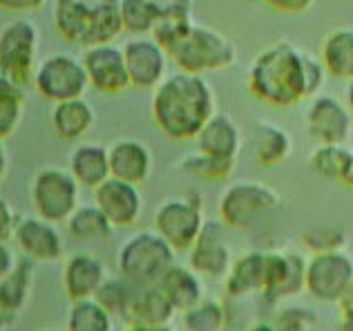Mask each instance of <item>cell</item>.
I'll use <instances>...</instances> for the list:
<instances>
[{"instance_id":"6da1fadb","label":"cell","mask_w":353,"mask_h":331,"mask_svg":"<svg viewBox=\"0 0 353 331\" xmlns=\"http://www.w3.org/2000/svg\"><path fill=\"white\" fill-rule=\"evenodd\" d=\"M215 114V88L203 74L176 70L154 88L152 119L172 141H194Z\"/></svg>"},{"instance_id":"7a4b0ae2","label":"cell","mask_w":353,"mask_h":331,"mask_svg":"<svg viewBox=\"0 0 353 331\" xmlns=\"http://www.w3.org/2000/svg\"><path fill=\"white\" fill-rule=\"evenodd\" d=\"M306 61L309 52L291 41H277L255 57L248 70V92L259 103L271 108H293L309 99L306 86Z\"/></svg>"},{"instance_id":"3957f363","label":"cell","mask_w":353,"mask_h":331,"mask_svg":"<svg viewBox=\"0 0 353 331\" xmlns=\"http://www.w3.org/2000/svg\"><path fill=\"white\" fill-rule=\"evenodd\" d=\"M54 25L63 41L83 48L114 43L125 32L121 0H57Z\"/></svg>"},{"instance_id":"277c9868","label":"cell","mask_w":353,"mask_h":331,"mask_svg":"<svg viewBox=\"0 0 353 331\" xmlns=\"http://www.w3.org/2000/svg\"><path fill=\"white\" fill-rule=\"evenodd\" d=\"M165 52L181 72L203 77L226 70L237 61V45L226 34L194 21L176 36Z\"/></svg>"},{"instance_id":"5b68a950","label":"cell","mask_w":353,"mask_h":331,"mask_svg":"<svg viewBox=\"0 0 353 331\" xmlns=\"http://www.w3.org/2000/svg\"><path fill=\"white\" fill-rule=\"evenodd\" d=\"M174 248L152 228V231H139L130 235L121 244L117 253V266L121 278H125L130 284L152 287L174 264Z\"/></svg>"},{"instance_id":"8992f818","label":"cell","mask_w":353,"mask_h":331,"mask_svg":"<svg viewBox=\"0 0 353 331\" xmlns=\"http://www.w3.org/2000/svg\"><path fill=\"white\" fill-rule=\"evenodd\" d=\"M282 204L273 186L255 179H239L221 192L217 213L228 231H253Z\"/></svg>"},{"instance_id":"52a82bcc","label":"cell","mask_w":353,"mask_h":331,"mask_svg":"<svg viewBox=\"0 0 353 331\" xmlns=\"http://www.w3.org/2000/svg\"><path fill=\"white\" fill-rule=\"evenodd\" d=\"M203 224H206V215H203V204L197 192L163 199L154 213V231L176 253L190 251V246L199 237Z\"/></svg>"},{"instance_id":"ba28073f","label":"cell","mask_w":353,"mask_h":331,"mask_svg":"<svg viewBox=\"0 0 353 331\" xmlns=\"http://www.w3.org/2000/svg\"><path fill=\"white\" fill-rule=\"evenodd\" d=\"M36 48H39V30L32 21L16 18L5 23L0 30V74L25 86L36 74Z\"/></svg>"},{"instance_id":"9c48e42d","label":"cell","mask_w":353,"mask_h":331,"mask_svg":"<svg viewBox=\"0 0 353 331\" xmlns=\"http://www.w3.org/2000/svg\"><path fill=\"white\" fill-rule=\"evenodd\" d=\"M34 86L43 99L52 103H63V101L81 99L88 92L90 81L81 59H74L70 54H52L36 68Z\"/></svg>"},{"instance_id":"30bf717a","label":"cell","mask_w":353,"mask_h":331,"mask_svg":"<svg viewBox=\"0 0 353 331\" xmlns=\"http://www.w3.org/2000/svg\"><path fill=\"white\" fill-rule=\"evenodd\" d=\"M79 183L70 170L45 168L34 177L32 199L39 217L48 222H68L70 215L79 208Z\"/></svg>"},{"instance_id":"8fae6325","label":"cell","mask_w":353,"mask_h":331,"mask_svg":"<svg viewBox=\"0 0 353 331\" xmlns=\"http://www.w3.org/2000/svg\"><path fill=\"white\" fill-rule=\"evenodd\" d=\"M353 280V257L345 251L315 253L306 262V293L318 302H340Z\"/></svg>"},{"instance_id":"7c38bea8","label":"cell","mask_w":353,"mask_h":331,"mask_svg":"<svg viewBox=\"0 0 353 331\" xmlns=\"http://www.w3.org/2000/svg\"><path fill=\"white\" fill-rule=\"evenodd\" d=\"M306 262L300 253L264 251V300L275 305L306 291Z\"/></svg>"},{"instance_id":"4fadbf2b","label":"cell","mask_w":353,"mask_h":331,"mask_svg":"<svg viewBox=\"0 0 353 331\" xmlns=\"http://www.w3.org/2000/svg\"><path fill=\"white\" fill-rule=\"evenodd\" d=\"M306 130L315 143H347L353 134V112L333 94H318L306 110Z\"/></svg>"},{"instance_id":"5bb4252c","label":"cell","mask_w":353,"mask_h":331,"mask_svg":"<svg viewBox=\"0 0 353 331\" xmlns=\"http://www.w3.org/2000/svg\"><path fill=\"white\" fill-rule=\"evenodd\" d=\"M190 266L201 278L221 280L233 266L228 228L221 219H206L199 237L190 246Z\"/></svg>"},{"instance_id":"9a60e30c","label":"cell","mask_w":353,"mask_h":331,"mask_svg":"<svg viewBox=\"0 0 353 331\" xmlns=\"http://www.w3.org/2000/svg\"><path fill=\"white\" fill-rule=\"evenodd\" d=\"M123 57L132 88L154 90L168 77V52L152 36H132L123 45Z\"/></svg>"},{"instance_id":"2e32d148","label":"cell","mask_w":353,"mask_h":331,"mask_svg":"<svg viewBox=\"0 0 353 331\" xmlns=\"http://www.w3.org/2000/svg\"><path fill=\"white\" fill-rule=\"evenodd\" d=\"M81 61L88 72L90 88H94L101 94H121V92L132 86L128 74L123 48H119L114 43L85 48Z\"/></svg>"},{"instance_id":"e0dca14e","label":"cell","mask_w":353,"mask_h":331,"mask_svg":"<svg viewBox=\"0 0 353 331\" xmlns=\"http://www.w3.org/2000/svg\"><path fill=\"white\" fill-rule=\"evenodd\" d=\"M94 204L103 210L114 228H130L143 213V197L137 183L110 177L94 188Z\"/></svg>"},{"instance_id":"ac0fdd59","label":"cell","mask_w":353,"mask_h":331,"mask_svg":"<svg viewBox=\"0 0 353 331\" xmlns=\"http://www.w3.org/2000/svg\"><path fill=\"white\" fill-rule=\"evenodd\" d=\"M14 242L18 248L32 260L39 262H54L63 253V242L52 222L43 217H30L16 224Z\"/></svg>"},{"instance_id":"d6986e66","label":"cell","mask_w":353,"mask_h":331,"mask_svg":"<svg viewBox=\"0 0 353 331\" xmlns=\"http://www.w3.org/2000/svg\"><path fill=\"white\" fill-rule=\"evenodd\" d=\"M176 316L170 300L163 296V291L152 287H137L134 296L123 314L128 327H170L172 318Z\"/></svg>"},{"instance_id":"ffe728a7","label":"cell","mask_w":353,"mask_h":331,"mask_svg":"<svg viewBox=\"0 0 353 331\" xmlns=\"http://www.w3.org/2000/svg\"><path fill=\"white\" fill-rule=\"evenodd\" d=\"M105 280L108 278H105L103 262L88 253L72 255L63 271V289L72 302L94 298Z\"/></svg>"},{"instance_id":"44dd1931","label":"cell","mask_w":353,"mask_h":331,"mask_svg":"<svg viewBox=\"0 0 353 331\" xmlns=\"http://www.w3.org/2000/svg\"><path fill=\"white\" fill-rule=\"evenodd\" d=\"M197 150L208 157L237 161L241 150V130L228 114H215L194 139Z\"/></svg>"},{"instance_id":"7402d4cb","label":"cell","mask_w":353,"mask_h":331,"mask_svg":"<svg viewBox=\"0 0 353 331\" xmlns=\"http://www.w3.org/2000/svg\"><path fill=\"white\" fill-rule=\"evenodd\" d=\"M110 154V172L112 177L130 183H141L150 177L152 170V154L148 146L137 139H121L112 148H108Z\"/></svg>"},{"instance_id":"603a6c76","label":"cell","mask_w":353,"mask_h":331,"mask_svg":"<svg viewBox=\"0 0 353 331\" xmlns=\"http://www.w3.org/2000/svg\"><path fill=\"white\" fill-rule=\"evenodd\" d=\"M157 287L163 291V296L170 300L176 314L192 309L197 302L203 300V282L201 275L192 269V266L172 264L168 271L161 275V280L157 282Z\"/></svg>"},{"instance_id":"cb8c5ba5","label":"cell","mask_w":353,"mask_h":331,"mask_svg":"<svg viewBox=\"0 0 353 331\" xmlns=\"http://www.w3.org/2000/svg\"><path fill=\"white\" fill-rule=\"evenodd\" d=\"M250 152L262 168H275L284 163L293 152V139L289 130L271 121H259L250 134Z\"/></svg>"},{"instance_id":"d4e9b609","label":"cell","mask_w":353,"mask_h":331,"mask_svg":"<svg viewBox=\"0 0 353 331\" xmlns=\"http://www.w3.org/2000/svg\"><path fill=\"white\" fill-rule=\"evenodd\" d=\"M70 172L83 188H99L105 179L112 177L110 172L108 148L99 143H81L70 157Z\"/></svg>"},{"instance_id":"484cf974","label":"cell","mask_w":353,"mask_h":331,"mask_svg":"<svg viewBox=\"0 0 353 331\" xmlns=\"http://www.w3.org/2000/svg\"><path fill=\"white\" fill-rule=\"evenodd\" d=\"M226 296L239 300L253 293H262L264 287V251H248L233 262L224 278Z\"/></svg>"},{"instance_id":"4316f807","label":"cell","mask_w":353,"mask_h":331,"mask_svg":"<svg viewBox=\"0 0 353 331\" xmlns=\"http://www.w3.org/2000/svg\"><path fill=\"white\" fill-rule=\"evenodd\" d=\"M92 126H94V108L83 97L63 101V103H54L52 128L59 139L77 141L90 132Z\"/></svg>"},{"instance_id":"83f0119b","label":"cell","mask_w":353,"mask_h":331,"mask_svg":"<svg viewBox=\"0 0 353 331\" xmlns=\"http://www.w3.org/2000/svg\"><path fill=\"white\" fill-rule=\"evenodd\" d=\"M320 61L329 77L340 81H353V27H338L322 41Z\"/></svg>"},{"instance_id":"f1b7e54d","label":"cell","mask_w":353,"mask_h":331,"mask_svg":"<svg viewBox=\"0 0 353 331\" xmlns=\"http://www.w3.org/2000/svg\"><path fill=\"white\" fill-rule=\"evenodd\" d=\"M353 163V150L347 143H320L309 157V168L315 177L324 181L345 183Z\"/></svg>"},{"instance_id":"f546056e","label":"cell","mask_w":353,"mask_h":331,"mask_svg":"<svg viewBox=\"0 0 353 331\" xmlns=\"http://www.w3.org/2000/svg\"><path fill=\"white\" fill-rule=\"evenodd\" d=\"M68 231L74 240L92 242V240H105L112 235L114 226L110 224V219L103 215L97 204L79 206L68 219Z\"/></svg>"},{"instance_id":"4dcf8cb0","label":"cell","mask_w":353,"mask_h":331,"mask_svg":"<svg viewBox=\"0 0 353 331\" xmlns=\"http://www.w3.org/2000/svg\"><path fill=\"white\" fill-rule=\"evenodd\" d=\"M181 323L185 331H224L230 325V314L221 300L203 298L192 309L183 311Z\"/></svg>"},{"instance_id":"1f68e13d","label":"cell","mask_w":353,"mask_h":331,"mask_svg":"<svg viewBox=\"0 0 353 331\" xmlns=\"http://www.w3.org/2000/svg\"><path fill=\"white\" fill-rule=\"evenodd\" d=\"M68 331H112V316L94 298L79 300L70 309Z\"/></svg>"},{"instance_id":"d6a6232c","label":"cell","mask_w":353,"mask_h":331,"mask_svg":"<svg viewBox=\"0 0 353 331\" xmlns=\"http://www.w3.org/2000/svg\"><path fill=\"white\" fill-rule=\"evenodd\" d=\"M23 114V88L0 74V141L16 130Z\"/></svg>"},{"instance_id":"836d02e7","label":"cell","mask_w":353,"mask_h":331,"mask_svg":"<svg viewBox=\"0 0 353 331\" xmlns=\"http://www.w3.org/2000/svg\"><path fill=\"white\" fill-rule=\"evenodd\" d=\"M237 161H224V159H215L208 157L199 150L190 152L188 157L181 159V170L190 177H197L203 181H224L228 179L235 170Z\"/></svg>"},{"instance_id":"e575fe53","label":"cell","mask_w":353,"mask_h":331,"mask_svg":"<svg viewBox=\"0 0 353 331\" xmlns=\"http://www.w3.org/2000/svg\"><path fill=\"white\" fill-rule=\"evenodd\" d=\"M302 246L306 251L315 253H329V251H342L347 244V231L340 224H318L306 228L300 237Z\"/></svg>"},{"instance_id":"d590c367","label":"cell","mask_w":353,"mask_h":331,"mask_svg":"<svg viewBox=\"0 0 353 331\" xmlns=\"http://www.w3.org/2000/svg\"><path fill=\"white\" fill-rule=\"evenodd\" d=\"M134 289H137L134 284H130L125 278H110V280H105L103 284H101V289L97 291L94 300L112 318L114 316L123 318L130 300H132V296H134Z\"/></svg>"},{"instance_id":"8d00e7d4","label":"cell","mask_w":353,"mask_h":331,"mask_svg":"<svg viewBox=\"0 0 353 331\" xmlns=\"http://www.w3.org/2000/svg\"><path fill=\"white\" fill-rule=\"evenodd\" d=\"M32 284V266L30 264H18L16 269L0 282V298L7 305V309H12L14 314L23 307V302L30 293Z\"/></svg>"},{"instance_id":"74e56055","label":"cell","mask_w":353,"mask_h":331,"mask_svg":"<svg viewBox=\"0 0 353 331\" xmlns=\"http://www.w3.org/2000/svg\"><path fill=\"white\" fill-rule=\"evenodd\" d=\"M315 314L309 307L300 305H286L277 311V316L273 320L275 331H311L315 325Z\"/></svg>"},{"instance_id":"f35d334b","label":"cell","mask_w":353,"mask_h":331,"mask_svg":"<svg viewBox=\"0 0 353 331\" xmlns=\"http://www.w3.org/2000/svg\"><path fill=\"white\" fill-rule=\"evenodd\" d=\"M262 3L277 14H304L313 7L315 0H262Z\"/></svg>"},{"instance_id":"ab89813d","label":"cell","mask_w":353,"mask_h":331,"mask_svg":"<svg viewBox=\"0 0 353 331\" xmlns=\"http://www.w3.org/2000/svg\"><path fill=\"white\" fill-rule=\"evenodd\" d=\"M45 0H0V12L7 14H25V12H39Z\"/></svg>"},{"instance_id":"60d3db41","label":"cell","mask_w":353,"mask_h":331,"mask_svg":"<svg viewBox=\"0 0 353 331\" xmlns=\"http://www.w3.org/2000/svg\"><path fill=\"white\" fill-rule=\"evenodd\" d=\"M16 224H14V213L7 206L5 199H0V242H7L9 237H14Z\"/></svg>"},{"instance_id":"b9f144b4","label":"cell","mask_w":353,"mask_h":331,"mask_svg":"<svg viewBox=\"0 0 353 331\" xmlns=\"http://www.w3.org/2000/svg\"><path fill=\"white\" fill-rule=\"evenodd\" d=\"M12 264H14V257L9 253V248L5 246V242H0V282H3L9 273H12Z\"/></svg>"},{"instance_id":"7bdbcfd3","label":"cell","mask_w":353,"mask_h":331,"mask_svg":"<svg viewBox=\"0 0 353 331\" xmlns=\"http://www.w3.org/2000/svg\"><path fill=\"white\" fill-rule=\"evenodd\" d=\"M338 305L342 309V316L353 314V280L349 282V287L345 289V293H342V298H340Z\"/></svg>"},{"instance_id":"ee69618b","label":"cell","mask_w":353,"mask_h":331,"mask_svg":"<svg viewBox=\"0 0 353 331\" xmlns=\"http://www.w3.org/2000/svg\"><path fill=\"white\" fill-rule=\"evenodd\" d=\"M14 316H16L14 311H12V309H7V305L3 302V298H0V331H3L9 323H12Z\"/></svg>"},{"instance_id":"f6af8a7d","label":"cell","mask_w":353,"mask_h":331,"mask_svg":"<svg viewBox=\"0 0 353 331\" xmlns=\"http://www.w3.org/2000/svg\"><path fill=\"white\" fill-rule=\"evenodd\" d=\"M338 331H353V314H349V316H342Z\"/></svg>"},{"instance_id":"bcb514c9","label":"cell","mask_w":353,"mask_h":331,"mask_svg":"<svg viewBox=\"0 0 353 331\" xmlns=\"http://www.w3.org/2000/svg\"><path fill=\"white\" fill-rule=\"evenodd\" d=\"M345 103L349 106V110L353 112V81L347 83V90H345Z\"/></svg>"},{"instance_id":"7dc6e473","label":"cell","mask_w":353,"mask_h":331,"mask_svg":"<svg viewBox=\"0 0 353 331\" xmlns=\"http://www.w3.org/2000/svg\"><path fill=\"white\" fill-rule=\"evenodd\" d=\"M248 331H275V327L271 323H255Z\"/></svg>"},{"instance_id":"c3c4849f","label":"cell","mask_w":353,"mask_h":331,"mask_svg":"<svg viewBox=\"0 0 353 331\" xmlns=\"http://www.w3.org/2000/svg\"><path fill=\"white\" fill-rule=\"evenodd\" d=\"M128 331H172L170 327H130Z\"/></svg>"},{"instance_id":"681fc988","label":"cell","mask_w":353,"mask_h":331,"mask_svg":"<svg viewBox=\"0 0 353 331\" xmlns=\"http://www.w3.org/2000/svg\"><path fill=\"white\" fill-rule=\"evenodd\" d=\"M5 166H7V161H5V150H3V143H0V181H3V177H5Z\"/></svg>"},{"instance_id":"f907efd6","label":"cell","mask_w":353,"mask_h":331,"mask_svg":"<svg viewBox=\"0 0 353 331\" xmlns=\"http://www.w3.org/2000/svg\"><path fill=\"white\" fill-rule=\"evenodd\" d=\"M345 186H349V188L353 190V163H351V170H349L347 179H345Z\"/></svg>"},{"instance_id":"816d5d0a","label":"cell","mask_w":353,"mask_h":331,"mask_svg":"<svg viewBox=\"0 0 353 331\" xmlns=\"http://www.w3.org/2000/svg\"><path fill=\"white\" fill-rule=\"evenodd\" d=\"M224 331H241V329H237V327H233V325H228V327H226Z\"/></svg>"}]
</instances>
